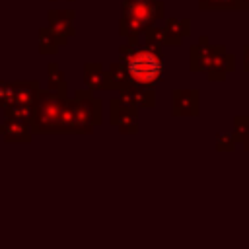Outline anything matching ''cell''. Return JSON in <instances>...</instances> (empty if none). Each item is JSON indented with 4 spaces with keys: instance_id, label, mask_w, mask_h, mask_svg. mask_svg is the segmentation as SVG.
I'll list each match as a JSON object with an SVG mask.
<instances>
[{
    "instance_id": "1",
    "label": "cell",
    "mask_w": 249,
    "mask_h": 249,
    "mask_svg": "<svg viewBox=\"0 0 249 249\" xmlns=\"http://www.w3.org/2000/svg\"><path fill=\"white\" fill-rule=\"evenodd\" d=\"M119 60L124 64L128 80L134 84L156 86L163 80V53L161 47L140 45L138 39H124L119 47Z\"/></svg>"
},
{
    "instance_id": "2",
    "label": "cell",
    "mask_w": 249,
    "mask_h": 249,
    "mask_svg": "<svg viewBox=\"0 0 249 249\" xmlns=\"http://www.w3.org/2000/svg\"><path fill=\"white\" fill-rule=\"evenodd\" d=\"M29 128L33 134H72L68 95L41 89Z\"/></svg>"
},
{
    "instance_id": "3",
    "label": "cell",
    "mask_w": 249,
    "mask_h": 249,
    "mask_svg": "<svg viewBox=\"0 0 249 249\" xmlns=\"http://www.w3.org/2000/svg\"><path fill=\"white\" fill-rule=\"evenodd\" d=\"M189 70L193 74L204 72L208 82H222L235 70V54L228 53L224 45H210L206 35L189 49Z\"/></svg>"
},
{
    "instance_id": "4",
    "label": "cell",
    "mask_w": 249,
    "mask_h": 249,
    "mask_svg": "<svg viewBox=\"0 0 249 249\" xmlns=\"http://www.w3.org/2000/svg\"><path fill=\"white\" fill-rule=\"evenodd\" d=\"M165 18V4L161 0H123L119 35L123 39H138L150 25Z\"/></svg>"
},
{
    "instance_id": "5",
    "label": "cell",
    "mask_w": 249,
    "mask_h": 249,
    "mask_svg": "<svg viewBox=\"0 0 249 249\" xmlns=\"http://www.w3.org/2000/svg\"><path fill=\"white\" fill-rule=\"evenodd\" d=\"M72 134H91L95 126L103 123V101L93 95V91L76 89L72 97H68Z\"/></svg>"
},
{
    "instance_id": "6",
    "label": "cell",
    "mask_w": 249,
    "mask_h": 249,
    "mask_svg": "<svg viewBox=\"0 0 249 249\" xmlns=\"http://www.w3.org/2000/svg\"><path fill=\"white\" fill-rule=\"evenodd\" d=\"M109 119H111V124L121 134H136L138 132V109L126 105L121 97L109 99Z\"/></svg>"
},
{
    "instance_id": "7",
    "label": "cell",
    "mask_w": 249,
    "mask_h": 249,
    "mask_svg": "<svg viewBox=\"0 0 249 249\" xmlns=\"http://www.w3.org/2000/svg\"><path fill=\"white\" fill-rule=\"evenodd\" d=\"M74 19H76V12L74 10H54L53 8V10L47 12V25L56 35V39H58V43L62 47L68 43L70 37L76 35Z\"/></svg>"
},
{
    "instance_id": "8",
    "label": "cell",
    "mask_w": 249,
    "mask_h": 249,
    "mask_svg": "<svg viewBox=\"0 0 249 249\" xmlns=\"http://www.w3.org/2000/svg\"><path fill=\"white\" fill-rule=\"evenodd\" d=\"M119 97L134 107V109H152L156 105V91H154V86H144V84H126L124 88L119 89Z\"/></svg>"
},
{
    "instance_id": "9",
    "label": "cell",
    "mask_w": 249,
    "mask_h": 249,
    "mask_svg": "<svg viewBox=\"0 0 249 249\" xmlns=\"http://www.w3.org/2000/svg\"><path fill=\"white\" fill-rule=\"evenodd\" d=\"M200 93L198 89H173L171 91V115L173 117H198Z\"/></svg>"
},
{
    "instance_id": "10",
    "label": "cell",
    "mask_w": 249,
    "mask_h": 249,
    "mask_svg": "<svg viewBox=\"0 0 249 249\" xmlns=\"http://www.w3.org/2000/svg\"><path fill=\"white\" fill-rule=\"evenodd\" d=\"M82 80L89 91H117L115 82L111 80L109 72L103 68L101 62H86Z\"/></svg>"
},
{
    "instance_id": "11",
    "label": "cell",
    "mask_w": 249,
    "mask_h": 249,
    "mask_svg": "<svg viewBox=\"0 0 249 249\" xmlns=\"http://www.w3.org/2000/svg\"><path fill=\"white\" fill-rule=\"evenodd\" d=\"M0 136L8 144H12V142H31L33 132H31L27 123L12 119V117H4V121L0 123Z\"/></svg>"
},
{
    "instance_id": "12",
    "label": "cell",
    "mask_w": 249,
    "mask_h": 249,
    "mask_svg": "<svg viewBox=\"0 0 249 249\" xmlns=\"http://www.w3.org/2000/svg\"><path fill=\"white\" fill-rule=\"evenodd\" d=\"M163 35H165V45L179 47L183 39L191 35V19L189 18H183V19L167 18L163 25Z\"/></svg>"
},
{
    "instance_id": "13",
    "label": "cell",
    "mask_w": 249,
    "mask_h": 249,
    "mask_svg": "<svg viewBox=\"0 0 249 249\" xmlns=\"http://www.w3.org/2000/svg\"><path fill=\"white\" fill-rule=\"evenodd\" d=\"M39 91H41V86L37 80H14V93H12L10 103L14 101V103H23V105H35Z\"/></svg>"
},
{
    "instance_id": "14",
    "label": "cell",
    "mask_w": 249,
    "mask_h": 249,
    "mask_svg": "<svg viewBox=\"0 0 249 249\" xmlns=\"http://www.w3.org/2000/svg\"><path fill=\"white\" fill-rule=\"evenodd\" d=\"M47 89L68 95V84H66L64 72L56 62H49L47 66Z\"/></svg>"
},
{
    "instance_id": "15",
    "label": "cell",
    "mask_w": 249,
    "mask_h": 249,
    "mask_svg": "<svg viewBox=\"0 0 249 249\" xmlns=\"http://www.w3.org/2000/svg\"><path fill=\"white\" fill-rule=\"evenodd\" d=\"M60 47L62 45L58 43L56 35L49 29V25L39 29V53L41 54H56Z\"/></svg>"
},
{
    "instance_id": "16",
    "label": "cell",
    "mask_w": 249,
    "mask_h": 249,
    "mask_svg": "<svg viewBox=\"0 0 249 249\" xmlns=\"http://www.w3.org/2000/svg\"><path fill=\"white\" fill-rule=\"evenodd\" d=\"M4 109V117H12V119H18V121H23V123H31L33 119V111H35V105H23V103H8L2 107Z\"/></svg>"
},
{
    "instance_id": "17",
    "label": "cell",
    "mask_w": 249,
    "mask_h": 249,
    "mask_svg": "<svg viewBox=\"0 0 249 249\" xmlns=\"http://www.w3.org/2000/svg\"><path fill=\"white\" fill-rule=\"evenodd\" d=\"M198 10H243L241 0H198Z\"/></svg>"
},
{
    "instance_id": "18",
    "label": "cell",
    "mask_w": 249,
    "mask_h": 249,
    "mask_svg": "<svg viewBox=\"0 0 249 249\" xmlns=\"http://www.w3.org/2000/svg\"><path fill=\"white\" fill-rule=\"evenodd\" d=\"M107 72H109L111 80L115 82L117 91H119L121 88H124L126 84H130L128 74H126V68H124V64H123L121 60H119V62H111V64H109V68H107Z\"/></svg>"
},
{
    "instance_id": "19",
    "label": "cell",
    "mask_w": 249,
    "mask_h": 249,
    "mask_svg": "<svg viewBox=\"0 0 249 249\" xmlns=\"http://www.w3.org/2000/svg\"><path fill=\"white\" fill-rule=\"evenodd\" d=\"M233 140L239 144L249 136V115H235L233 117Z\"/></svg>"
},
{
    "instance_id": "20",
    "label": "cell",
    "mask_w": 249,
    "mask_h": 249,
    "mask_svg": "<svg viewBox=\"0 0 249 249\" xmlns=\"http://www.w3.org/2000/svg\"><path fill=\"white\" fill-rule=\"evenodd\" d=\"M142 35H144V43H146V45H150V47H163V45H165L163 27L150 25Z\"/></svg>"
},
{
    "instance_id": "21",
    "label": "cell",
    "mask_w": 249,
    "mask_h": 249,
    "mask_svg": "<svg viewBox=\"0 0 249 249\" xmlns=\"http://www.w3.org/2000/svg\"><path fill=\"white\" fill-rule=\"evenodd\" d=\"M235 146H237V142L233 140L231 134H226V132L216 134V150L218 152H233Z\"/></svg>"
},
{
    "instance_id": "22",
    "label": "cell",
    "mask_w": 249,
    "mask_h": 249,
    "mask_svg": "<svg viewBox=\"0 0 249 249\" xmlns=\"http://www.w3.org/2000/svg\"><path fill=\"white\" fill-rule=\"evenodd\" d=\"M14 93V80H0V107L10 103Z\"/></svg>"
},
{
    "instance_id": "23",
    "label": "cell",
    "mask_w": 249,
    "mask_h": 249,
    "mask_svg": "<svg viewBox=\"0 0 249 249\" xmlns=\"http://www.w3.org/2000/svg\"><path fill=\"white\" fill-rule=\"evenodd\" d=\"M243 70L249 72V45L243 47Z\"/></svg>"
},
{
    "instance_id": "24",
    "label": "cell",
    "mask_w": 249,
    "mask_h": 249,
    "mask_svg": "<svg viewBox=\"0 0 249 249\" xmlns=\"http://www.w3.org/2000/svg\"><path fill=\"white\" fill-rule=\"evenodd\" d=\"M241 146H243V150H245V152H249V136H247V138L241 142Z\"/></svg>"
},
{
    "instance_id": "25",
    "label": "cell",
    "mask_w": 249,
    "mask_h": 249,
    "mask_svg": "<svg viewBox=\"0 0 249 249\" xmlns=\"http://www.w3.org/2000/svg\"><path fill=\"white\" fill-rule=\"evenodd\" d=\"M241 6H243V10H249V0H241Z\"/></svg>"
},
{
    "instance_id": "26",
    "label": "cell",
    "mask_w": 249,
    "mask_h": 249,
    "mask_svg": "<svg viewBox=\"0 0 249 249\" xmlns=\"http://www.w3.org/2000/svg\"><path fill=\"white\" fill-rule=\"evenodd\" d=\"M49 2H56V0H49ZM68 2H74V0H68Z\"/></svg>"
}]
</instances>
